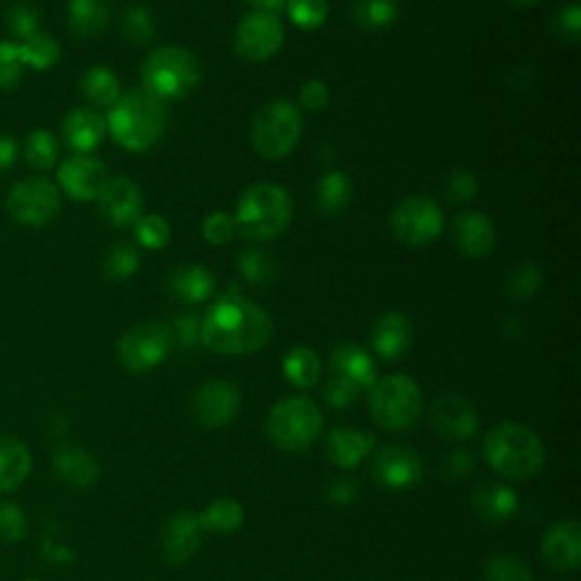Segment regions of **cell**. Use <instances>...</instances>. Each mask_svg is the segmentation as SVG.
Segmentation results:
<instances>
[{
	"label": "cell",
	"instance_id": "49",
	"mask_svg": "<svg viewBox=\"0 0 581 581\" xmlns=\"http://www.w3.org/2000/svg\"><path fill=\"white\" fill-rule=\"evenodd\" d=\"M477 193V180L470 170H452L445 180V195L450 202H466L475 198Z\"/></svg>",
	"mask_w": 581,
	"mask_h": 581
},
{
	"label": "cell",
	"instance_id": "19",
	"mask_svg": "<svg viewBox=\"0 0 581 581\" xmlns=\"http://www.w3.org/2000/svg\"><path fill=\"white\" fill-rule=\"evenodd\" d=\"M370 337L377 357H382L384 362H400L412 350L414 327L404 314L389 312L377 318Z\"/></svg>",
	"mask_w": 581,
	"mask_h": 581
},
{
	"label": "cell",
	"instance_id": "54",
	"mask_svg": "<svg viewBox=\"0 0 581 581\" xmlns=\"http://www.w3.org/2000/svg\"><path fill=\"white\" fill-rule=\"evenodd\" d=\"M475 466V457L468 450H459V452H452L450 457L445 459V475L452 479H462L468 475V470Z\"/></svg>",
	"mask_w": 581,
	"mask_h": 581
},
{
	"label": "cell",
	"instance_id": "24",
	"mask_svg": "<svg viewBox=\"0 0 581 581\" xmlns=\"http://www.w3.org/2000/svg\"><path fill=\"white\" fill-rule=\"evenodd\" d=\"M330 368L334 377H341V380H348L355 387L370 389L377 380V368L375 362L370 359L368 352L359 348L357 343H341L334 348Z\"/></svg>",
	"mask_w": 581,
	"mask_h": 581
},
{
	"label": "cell",
	"instance_id": "31",
	"mask_svg": "<svg viewBox=\"0 0 581 581\" xmlns=\"http://www.w3.org/2000/svg\"><path fill=\"white\" fill-rule=\"evenodd\" d=\"M80 89L89 103L96 108H112L121 96V85H118L116 73L110 71L108 66L87 68L80 78Z\"/></svg>",
	"mask_w": 581,
	"mask_h": 581
},
{
	"label": "cell",
	"instance_id": "40",
	"mask_svg": "<svg viewBox=\"0 0 581 581\" xmlns=\"http://www.w3.org/2000/svg\"><path fill=\"white\" fill-rule=\"evenodd\" d=\"M25 62L21 55L18 41L0 39V89L12 91L21 85L25 75Z\"/></svg>",
	"mask_w": 581,
	"mask_h": 581
},
{
	"label": "cell",
	"instance_id": "45",
	"mask_svg": "<svg viewBox=\"0 0 581 581\" xmlns=\"http://www.w3.org/2000/svg\"><path fill=\"white\" fill-rule=\"evenodd\" d=\"M541 287V270L532 262H522L507 277V293L516 300L532 298Z\"/></svg>",
	"mask_w": 581,
	"mask_h": 581
},
{
	"label": "cell",
	"instance_id": "11",
	"mask_svg": "<svg viewBox=\"0 0 581 581\" xmlns=\"http://www.w3.org/2000/svg\"><path fill=\"white\" fill-rule=\"evenodd\" d=\"M443 212L434 200L425 195H412L397 202L391 214L393 235L412 248L429 245L443 232Z\"/></svg>",
	"mask_w": 581,
	"mask_h": 581
},
{
	"label": "cell",
	"instance_id": "20",
	"mask_svg": "<svg viewBox=\"0 0 581 581\" xmlns=\"http://www.w3.org/2000/svg\"><path fill=\"white\" fill-rule=\"evenodd\" d=\"M543 557L554 570H577L581 561V529L577 520L554 522L543 536Z\"/></svg>",
	"mask_w": 581,
	"mask_h": 581
},
{
	"label": "cell",
	"instance_id": "44",
	"mask_svg": "<svg viewBox=\"0 0 581 581\" xmlns=\"http://www.w3.org/2000/svg\"><path fill=\"white\" fill-rule=\"evenodd\" d=\"M8 25H10V33L14 37H18L21 41L35 37L37 33H41V14L33 3H14L8 10Z\"/></svg>",
	"mask_w": 581,
	"mask_h": 581
},
{
	"label": "cell",
	"instance_id": "17",
	"mask_svg": "<svg viewBox=\"0 0 581 581\" xmlns=\"http://www.w3.org/2000/svg\"><path fill=\"white\" fill-rule=\"evenodd\" d=\"M429 420L441 437L452 441H468L479 429V418L472 404L459 395H441L434 400L429 407Z\"/></svg>",
	"mask_w": 581,
	"mask_h": 581
},
{
	"label": "cell",
	"instance_id": "53",
	"mask_svg": "<svg viewBox=\"0 0 581 581\" xmlns=\"http://www.w3.org/2000/svg\"><path fill=\"white\" fill-rule=\"evenodd\" d=\"M173 339L178 337L182 345H193L200 339V320L193 314H185V316H175V330Z\"/></svg>",
	"mask_w": 581,
	"mask_h": 581
},
{
	"label": "cell",
	"instance_id": "39",
	"mask_svg": "<svg viewBox=\"0 0 581 581\" xmlns=\"http://www.w3.org/2000/svg\"><path fill=\"white\" fill-rule=\"evenodd\" d=\"M121 35L132 46H148L155 39V18L146 8L135 5L121 14Z\"/></svg>",
	"mask_w": 581,
	"mask_h": 581
},
{
	"label": "cell",
	"instance_id": "34",
	"mask_svg": "<svg viewBox=\"0 0 581 581\" xmlns=\"http://www.w3.org/2000/svg\"><path fill=\"white\" fill-rule=\"evenodd\" d=\"M200 527L202 532H214V534H232L243 525V507L232 500V497H220L212 502L205 509V514H200Z\"/></svg>",
	"mask_w": 581,
	"mask_h": 581
},
{
	"label": "cell",
	"instance_id": "46",
	"mask_svg": "<svg viewBox=\"0 0 581 581\" xmlns=\"http://www.w3.org/2000/svg\"><path fill=\"white\" fill-rule=\"evenodd\" d=\"M237 235L235 216L225 212H214L202 223V237L212 245H227Z\"/></svg>",
	"mask_w": 581,
	"mask_h": 581
},
{
	"label": "cell",
	"instance_id": "42",
	"mask_svg": "<svg viewBox=\"0 0 581 581\" xmlns=\"http://www.w3.org/2000/svg\"><path fill=\"white\" fill-rule=\"evenodd\" d=\"M484 574L489 581H534V574L527 564L518 557H511V554H497V557L489 559Z\"/></svg>",
	"mask_w": 581,
	"mask_h": 581
},
{
	"label": "cell",
	"instance_id": "12",
	"mask_svg": "<svg viewBox=\"0 0 581 581\" xmlns=\"http://www.w3.org/2000/svg\"><path fill=\"white\" fill-rule=\"evenodd\" d=\"M285 43V25L280 16L264 10L245 14L235 33V50L245 62H266Z\"/></svg>",
	"mask_w": 581,
	"mask_h": 581
},
{
	"label": "cell",
	"instance_id": "8",
	"mask_svg": "<svg viewBox=\"0 0 581 581\" xmlns=\"http://www.w3.org/2000/svg\"><path fill=\"white\" fill-rule=\"evenodd\" d=\"M302 137V114L285 98L266 103L252 121L250 141L264 160H285Z\"/></svg>",
	"mask_w": 581,
	"mask_h": 581
},
{
	"label": "cell",
	"instance_id": "30",
	"mask_svg": "<svg viewBox=\"0 0 581 581\" xmlns=\"http://www.w3.org/2000/svg\"><path fill=\"white\" fill-rule=\"evenodd\" d=\"M316 207L323 216L343 214L352 200V180L343 170L325 173L314 191Z\"/></svg>",
	"mask_w": 581,
	"mask_h": 581
},
{
	"label": "cell",
	"instance_id": "13",
	"mask_svg": "<svg viewBox=\"0 0 581 581\" xmlns=\"http://www.w3.org/2000/svg\"><path fill=\"white\" fill-rule=\"evenodd\" d=\"M422 472V457L409 445H389L375 454L372 477L382 489L407 491L420 482Z\"/></svg>",
	"mask_w": 581,
	"mask_h": 581
},
{
	"label": "cell",
	"instance_id": "43",
	"mask_svg": "<svg viewBox=\"0 0 581 581\" xmlns=\"http://www.w3.org/2000/svg\"><path fill=\"white\" fill-rule=\"evenodd\" d=\"M135 235L143 248L162 250L170 239V225L157 214H148L135 223Z\"/></svg>",
	"mask_w": 581,
	"mask_h": 581
},
{
	"label": "cell",
	"instance_id": "50",
	"mask_svg": "<svg viewBox=\"0 0 581 581\" xmlns=\"http://www.w3.org/2000/svg\"><path fill=\"white\" fill-rule=\"evenodd\" d=\"M554 28H557L566 39L577 41L581 35V8L579 3H570L561 8L554 16Z\"/></svg>",
	"mask_w": 581,
	"mask_h": 581
},
{
	"label": "cell",
	"instance_id": "47",
	"mask_svg": "<svg viewBox=\"0 0 581 581\" xmlns=\"http://www.w3.org/2000/svg\"><path fill=\"white\" fill-rule=\"evenodd\" d=\"M28 532V518L18 504H0V539L8 543H18Z\"/></svg>",
	"mask_w": 581,
	"mask_h": 581
},
{
	"label": "cell",
	"instance_id": "2",
	"mask_svg": "<svg viewBox=\"0 0 581 581\" xmlns=\"http://www.w3.org/2000/svg\"><path fill=\"white\" fill-rule=\"evenodd\" d=\"M105 121L108 132L118 146L141 153L164 137L168 112L162 100L150 96L146 89H132L118 96Z\"/></svg>",
	"mask_w": 581,
	"mask_h": 581
},
{
	"label": "cell",
	"instance_id": "26",
	"mask_svg": "<svg viewBox=\"0 0 581 581\" xmlns=\"http://www.w3.org/2000/svg\"><path fill=\"white\" fill-rule=\"evenodd\" d=\"M66 23L68 30L78 39L100 37L110 23L108 0H68Z\"/></svg>",
	"mask_w": 581,
	"mask_h": 581
},
{
	"label": "cell",
	"instance_id": "9",
	"mask_svg": "<svg viewBox=\"0 0 581 581\" xmlns=\"http://www.w3.org/2000/svg\"><path fill=\"white\" fill-rule=\"evenodd\" d=\"M5 205L16 223L39 230L58 218L62 210V191L48 178L33 175V178H23L12 185Z\"/></svg>",
	"mask_w": 581,
	"mask_h": 581
},
{
	"label": "cell",
	"instance_id": "51",
	"mask_svg": "<svg viewBox=\"0 0 581 581\" xmlns=\"http://www.w3.org/2000/svg\"><path fill=\"white\" fill-rule=\"evenodd\" d=\"M330 103V89L323 80H310L300 89V105L310 112H320Z\"/></svg>",
	"mask_w": 581,
	"mask_h": 581
},
{
	"label": "cell",
	"instance_id": "3",
	"mask_svg": "<svg viewBox=\"0 0 581 581\" xmlns=\"http://www.w3.org/2000/svg\"><path fill=\"white\" fill-rule=\"evenodd\" d=\"M484 454L497 475L514 479V482L532 479L545 464L541 439L532 429L518 422H502L491 429L484 441Z\"/></svg>",
	"mask_w": 581,
	"mask_h": 581
},
{
	"label": "cell",
	"instance_id": "57",
	"mask_svg": "<svg viewBox=\"0 0 581 581\" xmlns=\"http://www.w3.org/2000/svg\"><path fill=\"white\" fill-rule=\"evenodd\" d=\"M514 5H525V8H532V5H539L543 3V0H511Z\"/></svg>",
	"mask_w": 581,
	"mask_h": 581
},
{
	"label": "cell",
	"instance_id": "14",
	"mask_svg": "<svg viewBox=\"0 0 581 581\" xmlns=\"http://www.w3.org/2000/svg\"><path fill=\"white\" fill-rule=\"evenodd\" d=\"M96 205L100 218L108 225L125 230V227H135V223L141 218L143 193L137 182H132L130 178H123V175H116V178H110L105 187L100 189Z\"/></svg>",
	"mask_w": 581,
	"mask_h": 581
},
{
	"label": "cell",
	"instance_id": "28",
	"mask_svg": "<svg viewBox=\"0 0 581 581\" xmlns=\"http://www.w3.org/2000/svg\"><path fill=\"white\" fill-rule=\"evenodd\" d=\"M33 468L30 452L18 439L0 434V493L16 491Z\"/></svg>",
	"mask_w": 581,
	"mask_h": 581
},
{
	"label": "cell",
	"instance_id": "52",
	"mask_svg": "<svg viewBox=\"0 0 581 581\" xmlns=\"http://www.w3.org/2000/svg\"><path fill=\"white\" fill-rule=\"evenodd\" d=\"M357 493H359L357 479L350 475H341L332 479L330 487H327V497H330L334 504H348L357 497Z\"/></svg>",
	"mask_w": 581,
	"mask_h": 581
},
{
	"label": "cell",
	"instance_id": "5",
	"mask_svg": "<svg viewBox=\"0 0 581 581\" xmlns=\"http://www.w3.org/2000/svg\"><path fill=\"white\" fill-rule=\"evenodd\" d=\"M202 64L182 46H164L150 53L141 64L143 89L162 103L182 100L198 89Z\"/></svg>",
	"mask_w": 581,
	"mask_h": 581
},
{
	"label": "cell",
	"instance_id": "41",
	"mask_svg": "<svg viewBox=\"0 0 581 581\" xmlns=\"http://www.w3.org/2000/svg\"><path fill=\"white\" fill-rule=\"evenodd\" d=\"M289 16L295 28L300 30H316L325 23L330 5L327 0H289Z\"/></svg>",
	"mask_w": 581,
	"mask_h": 581
},
{
	"label": "cell",
	"instance_id": "10",
	"mask_svg": "<svg viewBox=\"0 0 581 581\" xmlns=\"http://www.w3.org/2000/svg\"><path fill=\"white\" fill-rule=\"evenodd\" d=\"M173 348V332L164 323H141L125 332L118 341V362L132 372L143 375L157 368Z\"/></svg>",
	"mask_w": 581,
	"mask_h": 581
},
{
	"label": "cell",
	"instance_id": "21",
	"mask_svg": "<svg viewBox=\"0 0 581 581\" xmlns=\"http://www.w3.org/2000/svg\"><path fill=\"white\" fill-rule=\"evenodd\" d=\"M202 527L200 518L193 514H178L168 520L162 534V550L168 564L182 566L200 550Z\"/></svg>",
	"mask_w": 581,
	"mask_h": 581
},
{
	"label": "cell",
	"instance_id": "35",
	"mask_svg": "<svg viewBox=\"0 0 581 581\" xmlns=\"http://www.w3.org/2000/svg\"><path fill=\"white\" fill-rule=\"evenodd\" d=\"M320 359L312 348H293L285 357V377L298 389L314 387L320 380Z\"/></svg>",
	"mask_w": 581,
	"mask_h": 581
},
{
	"label": "cell",
	"instance_id": "56",
	"mask_svg": "<svg viewBox=\"0 0 581 581\" xmlns=\"http://www.w3.org/2000/svg\"><path fill=\"white\" fill-rule=\"evenodd\" d=\"M248 3H250V5H255L257 10H264V12H273V14H277V12H280V10L285 8L287 0H248Z\"/></svg>",
	"mask_w": 581,
	"mask_h": 581
},
{
	"label": "cell",
	"instance_id": "18",
	"mask_svg": "<svg viewBox=\"0 0 581 581\" xmlns=\"http://www.w3.org/2000/svg\"><path fill=\"white\" fill-rule=\"evenodd\" d=\"M62 137L75 155H91L108 137V121L89 108H78L62 121Z\"/></svg>",
	"mask_w": 581,
	"mask_h": 581
},
{
	"label": "cell",
	"instance_id": "7",
	"mask_svg": "<svg viewBox=\"0 0 581 581\" xmlns=\"http://www.w3.org/2000/svg\"><path fill=\"white\" fill-rule=\"evenodd\" d=\"M370 414L389 432L412 429L422 412L418 384L407 375H387L370 387Z\"/></svg>",
	"mask_w": 581,
	"mask_h": 581
},
{
	"label": "cell",
	"instance_id": "37",
	"mask_svg": "<svg viewBox=\"0 0 581 581\" xmlns=\"http://www.w3.org/2000/svg\"><path fill=\"white\" fill-rule=\"evenodd\" d=\"M18 46H21L25 68H33V71L53 68L62 58V48H60L58 39L46 35V33H37L35 37L21 41Z\"/></svg>",
	"mask_w": 581,
	"mask_h": 581
},
{
	"label": "cell",
	"instance_id": "22",
	"mask_svg": "<svg viewBox=\"0 0 581 581\" xmlns=\"http://www.w3.org/2000/svg\"><path fill=\"white\" fill-rule=\"evenodd\" d=\"M454 243L468 257H487L495 248V225L487 214L464 212L454 220Z\"/></svg>",
	"mask_w": 581,
	"mask_h": 581
},
{
	"label": "cell",
	"instance_id": "25",
	"mask_svg": "<svg viewBox=\"0 0 581 581\" xmlns=\"http://www.w3.org/2000/svg\"><path fill=\"white\" fill-rule=\"evenodd\" d=\"M166 289L175 300L187 302V305H198V302H205L214 295L216 277L205 266L187 264L170 273Z\"/></svg>",
	"mask_w": 581,
	"mask_h": 581
},
{
	"label": "cell",
	"instance_id": "32",
	"mask_svg": "<svg viewBox=\"0 0 581 581\" xmlns=\"http://www.w3.org/2000/svg\"><path fill=\"white\" fill-rule=\"evenodd\" d=\"M350 14L357 28L377 33V30H387L389 25L397 21L400 5H397V0H355Z\"/></svg>",
	"mask_w": 581,
	"mask_h": 581
},
{
	"label": "cell",
	"instance_id": "33",
	"mask_svg": "<svg viewBox=\"0 0 581 581\" xmlns=\"http://www.w3.org/2000/svg\"><path fill=\"white\" fill-rule=\"evenodd\" d=\"M239 270L243 280L255 287H270L280 275V264L268 250L260 245H250L239 255Z\"/></svg>",
	"mask_w": 581,
	"mask_h": 581
},
{
	"label": "cell",
	"instance_id": "23",
	"mask_svg": "<svg viewBox=\"0 0 581 581\" xmlns=\"http://www.w3.org/2000/svg\"><path fill=\"white\" fill-rule=\"evenodd\" d=\"M375 447V439L355 427H337L327 437V459L339 468H357Z\"/></svg>",
	"mask_w": 581,
	"mask_h": 581
},
{
	"label": "cell",
	"instance_id": "48",
	"mask_svg": "<svg viewBox=\"0 0 581 581\" xmlns=\"http://www.w3.org/2000/svg\"><path fill=\"white\" fill-rule=\"evenodd\" d=\"M359 393H362L359 387H355L348 380H341V377H334V375L330 377V382L325 384V391H323L325 402L334 409H345L350 407V404H355Z\"/></svg>",
	"mask_w": 581,
	"mask_h": 581
},
{
	"label": "cell",
	"instance_id": "55",
	"mask_svg": "<svg viewBox=\"0 0 581 581\" xmlns=\"http://www.w3.org/2000/svg\"><path fill=\"white\" fill-rule=\"evenodd\" d=\"M18 160V143L12 135L0 132V175L8 173Z\"/></svg>",
	"mask_w": 581,
	"mask_h": 581
},
{
	"label": "cell",
	"instance_id": "1",
	"mask_svg": "<svg viewBox=\"0 0 581 581\" xmlns=\"http://www.w3.org/2000/svg\"><path fill=\"white\" fill-rule=\"evenodd\" d=\"M273 337L270 316L239 293L218 298L200 320V339L218 355H252Z\"/></svg>",
	"mask_w": 581,
	"mask_h": 581
},
{
	"label": "cell",
	"instance_id": "29",
	"mask_svg": "<svg viewBox=\"0 0 581 581\" xmlns=\"http://www.w3.org/2000/svg\"><path fill=\"white\" fill-rule=\"evenodd\" d=\"M53 466H55L58 477L64 479L68 487H75V489H89L91 484H96V479H98L96 459L91 457L89 452H85L80 447L68 445V447L58 450Z\"/></svg>",
	"mask_w": 581,
	"mask_h": 581
},
{
	"label": "cell",
	"instance_id": "27",
	"mask_svg": "<svg viewBox=\"0 0 581 581\" xmlns=\"http://www.w3.org/2000/svg\"><path fill=\"white\" fill-rule=\"evenodd\" d=\"M472 509L484 522L502 525L516 516L518 495L502 484H482L472 495Z\"/></svg>",
	"mask_w": 581,
	"mask_h": 581
},
{
	"label": "cell",
	"instance_id": "36",
	"mask_svg": "<svg viewBox=\"0 0 581 581\" xmlns=\"http://www.w3.org/2000/svg\"><path fill=\"white\" fill-rule=\"evenodd\" d=\"M23 157L30 168L39 173L53 170L60 160V141L53 132L48 130H35L28 135L23 143Z\"/></svg>",
	"mask_w": 581,
	"mask_h": 581
},
{
	"label": "cell",
	"instance_id": "38",
	"mask_svg": "<svg viewBox=\"0 0 581 581\" xmlns=\"http://www.w3.org/2000/svg\"><path fill=\"white\" fill-rule=\"evenodd\" d=\"M139 264H141L139 250L132 243L118 241L105 252L103 273L112 282H125V280H130V277L139 270Z\"/></svg>",
	"mask_w": 581,
	"mask_h": 581
},
{
	"label": "cell",
	"instance_id": "15",
	"mask_svg": "<svg viewBox=\"0 0 581 581\" xmlns=\"http://www.w3.org/2000/svg\"><path fill=\"white\" fill-rule=\"evenodd\" d=\"M108 180V166L93 155H71L58 168L60 191L78 202L96 200Z\"/></svg>",
	"mask_w": 581,
	"mask_h": 581
},
{
	"label": "cell",
	"instance_id": "4",
	"mask_svg": "<svg viewBox=\"0 0 581 581\" xmlns=\"http://www.w3.org/2000/svg\"><path fill=\"white\" fill-rule=\"evenodd\" d=\"M293 218V202L287 189L273 182L252 185L239 200L235 223L237 232L248 241L277 239Z\"/></svg>",
	"mask_w": 581,
	"mask_h": 581
},
{
	"label": "cell",
	"instance_id": "16",
	"mask_svg": "<svg viewBox=\"0 0 581 581\" xmlns=\"http://www.w3.org/2000/svg\"><path fill=\"white\" fill-rule=\"evenodd\" d=\"M241 407L239 389L225 380H212L195 389L191 397L193 418L202 427H225L232 422Z\"/></svg>",
	"mask_w": 581,
	"mask_h": 581
},
{
	"label": "cell",
	"instance_id": "6",
	"mask_svg": "<svg viewBox=\"0 0 581 581\" xmlns=\"http://www.w3.org/2000/svg\"><path fill=\"white\" fill-rule=\"evenodd\" d=\"M323 432V414L310 397H285L266 418L268 439L287 452L310 450Z\"/></svg>",
	"mask_w": 581,
	"mask_h": 581
}]
</instances>
